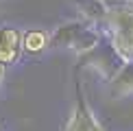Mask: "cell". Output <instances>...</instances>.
I'll list each match as a JSON object with an SVG mask.
<instances>
[{
	"instance_id": "6da1fadb",
	"label": "cell",
	"mask_w": 133,
	"mask_h": 131,
	"mask_svg": "<svg viewBox=\"0 0 133 131\" xmlns=\"http://www.w3.org/2000/svg\"><path fill=\"white\" fill-rule=\"evenodd\" d=\"M103 33L83 20H68L50 31V46L63 48L74 55L92 53L98 46Z\"/></svg>"
},
{
	"instance_id": "7a4b0ae2",
	"label": "cell",
	"mask_w": 133,
	"mask_h": 131,
	"mask_svg": "<svg viewBox=\"0 0 133 131\" xmlns=\"http://www.w3.org/2000/svg\"><path fill=\"white\" fill-rule=\"evenodd\" d=\"M22 55V31L18 26H0V63L15 66Z\"/></svg>"
},
{
	"instance_id": "3957f363",
	"label": "cell",
	"mask_w": 133,
	"mask_h": 131,
	"mask_svg": "<svg viewBox=\"0 0 133 131\" xmlns=\"http://www.w3.org/2000/svg\"><path fill=\"white\" fill-rule=\"evenodd\" d=\"M65 131H105L103 125L98 122V118L94 116L92 107L83 98V94L79 96V101H76L74 109H72L68 122H65Z\"/></svg>"
},
{
	"instance_id": "277c9868",
	"label": "cell",
	"mask_w": 133,
	"mask_h": 131,
	"mask_svg": "<svg viewBox=\"0 0 133 131\" xmlns=\"http://www.w3.org/2000/svg\"><path fill=\"white\" fill-rule=\"evenodd\" d=\"M74 4L81 13V20L103 33V24H105V18H107L109 4L105 0H74Z\"/></svg>"
},
{
	"instance_id": "5b68a950",
	"label": "cell",
	"mask_w": 133,
	"mask_h": 131,
	"mask_svg": "<svg viewBox=\"0 0 133 131\" xmlns=\"http://www.w3.org/2000/svg\"><path fill=\"white\" fill-rule=\"evenodd\" d=\"M48 48H50V31L39 29V26L22 31V53L37 57V55L46 53Z\"/></svg>"
},
{
	"instance_id": "8992f818",
	"label": "cell",
	"mask_w": 133,
	"mask_h": 131,
	"mask_svg": "<svg viewBox=\"0 0 133 131\" xmlns=\"http://www.w3.org/2000/svg\"><path fill=\"white\" fill-rule=\"evenodd\" d=\"M111 92H116L118 96L133 94V63H122V68L111 76Z\"/></svg>"
},
{
	"instance_id": "52a82bcc",
	"label": "cell",
	"mask_w": 133,
	"mask_h": 131,
	"mask_svg": "<svg viewBox=\"0 0 133 131\" xmlns=\"http://www.w3.org/2000/svg\"><path fill=\"white\" fill-rule=\"evenodd\" d=\"M4 74H7V66H2V63H0V83L4 81Z\"/></svg>"
},
{
	"instance_id": "ba28073f",
	"label": "cell",
	"mask_w": 133,
	"mask_h": 131,
	"mask_svg": "<svg viewBox=\"0 0 133 131\" xmlns=\"http://www.w3.org/2000/svg\"><path fill=\"white\" fill-rule=\"evenodd\" d=\"M127 2H129V0H127Z\"/></svg>"
}]
</instances>
